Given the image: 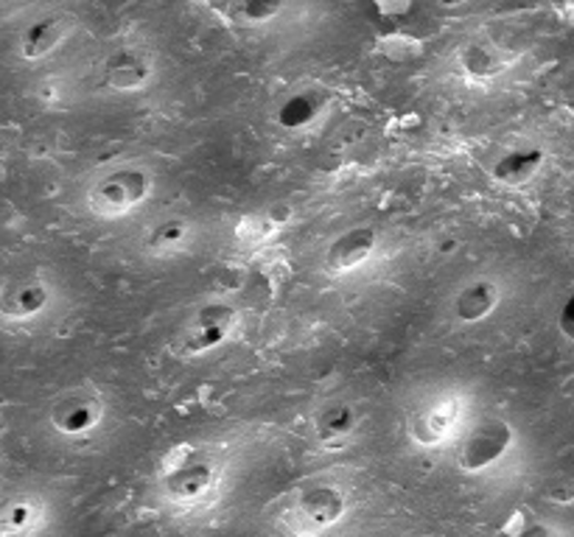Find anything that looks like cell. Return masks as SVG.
<instances>
[{"mask_svg":"<svg viewBox=\"0 0 574 537\" xmlns=\"http://www.w3.org/2000/svg\"><path fill=\"white\" fill-rule=\"evenodd\" d=\"M143 193H147V176L138 174V171H121V174H112L110 180L101 182L93 199L104 211H123V207L135 205Z\"/></svg>","mask_w":574,"mask_h":537,"instance_id":"7a4b0ae2","label":"cell"},{"mask_svg":"<svg viewBox=\"0 0 574 537\" xmlns=\"http://www.w3.org/2000/svg\"><path fill=\"white\" fill-rule=\"evenodd\" d=\"M499 294H496V286L493 283H474L471 288H465L463 294H460L457 300V314L463 316V320H482V316H487L493 311V305H496Z\"/></svg>","mask_w":574,"mask_h":537,"instance_id":"ba28073f","label":"cell"},{"mask_svg":"<svg viewBox=\"0 0 574 537\" xmlns=\"http://www.w3.org/2000/svg\"><path fill=\"white\" fill-rule=\"evenodd\" d=\"M149 79V64L138 53L123 51L107 64V82L118 90H135Z\"/></svg>","mask_w":574,"mask_h":537,"instance_id":"8992f818","label":"cell"},{"mask_svg":"<svg viewBox=\"0 0 574 537\" xmlns=\"http://www.w3.org/2000/svg\"><path fill=\"white\" fill-rule=\"evenodd\" d=\"M452 417L454 412L449 409V406H434L426 415H421V421H417L415 426V437L421 439V443H437V439L449 432V426H452Z\"/></svg>","mask_w":574,"mask_h":537,"instance_id":"7c38bea8","label":"cell"},{"mask_svg":"<svg viewBox=\"0 0 574 537\" xmlns=\"http://www.w3.org/2000/svg\"><path fill=\"white\" fill-rule=\"evenodd\" d=\"M59 40H62V20L59 18L42 20V23L31 26L29 34H26L23 40L26 57H42V53L51 51Z\"/></svg>","mask_w":574,"mask_h":537,"instance_id":"9c48e42d","label":"cell"},{"mask_svg":"<svg viewBox=\"0 0 574 537\" xmlns=\"http://www.w3.org/2000/svg\"><path fill=\"white\" fill-rule=\"evenodd\" d=\"M507 445L510 428L504 426V423H482V426L465 439L463 454H460V465H463L465 470H480V467L496 462Z\"/></svg>","mask_w":574,"mask_h":537,"instance_id":"6da1fadb","label":"cell"},{"mask_svg":"<svg viewBox=\"0 0 574 537\" xmlns=\"http://www.w3.org/2000/svg\"><path fill=\"white\" fill-rule=\"evenodd\" d=\"M373 244H375V239L370 230H353V233L342 235V239L336 241L329 252L331 268H336V272H345V268L359 266V263H362L364 257L373 252Z\"/></svg>","mask_w":574,"mask_h":537,"instance_id":"5b68a950","label":"cell"},{"mask_svg":"<svg viewBox=\"0 0 574 537\" xmlns=\"http://www.w3.org/2000/svg\"><path fill=\"white\" fill-rule=\"evenodd\" d=\"M541 163V154L538 152H516V154H510V158H504L502 163L496 165V171L493 174L499 176L502 182H524L533 176V171L538 169Z\"/></svg>","mask_w":574,"mask_h":537,"instance_id":"30bf717a","label":"cell"},{"mask_svg":"<svg viewBox=\"0 0 574 537\" xmlns=\"http://www.w3.org/2000/svg\"><path fill=\"white\" fill-rule=\"evenodd\" d=\"M516 537H552V535L544 529V526H527V529H524L522 535H516Z\"/></svg>","mask_w":574,"mask_h":537,"instance_id":"e0dca14e","label":"cell"},{"mask_svg":"<svg viewBox=\"0 0 574 537\" xmlns=\"http://www.w3.org/2000/svg\"><path fill=\"white\" fill-rule=\"evenodd\" d=\"M31 518H34V513H31V507H26V504H7V507L0 509V535H20V531L29 529Z\"/></svg>","mask_w":574,"mask_h":537,"instance_id":"4fadbf2b","label":"cell"},{"mask_svg":"<svg viewBox=\"0 0 574 537\" xmlns=\"http://www.w3.org/2000/svg\"><path fill=\"white\" fill-rule=\"evenodd\" d=\"M342 515V498L336 490H311L309 496L300 501L298 518H300V529L305 531H320L325 526L334 524L336 518Z\"/></svg>","mask_w":574,"mask_h":537,"instance_id":"3957f363","label":"cell"},{"mask_svg":"<svg viewBox=\"0 0 574 537\" xmlns=\"http://www.w3.org/2000/svg\"><path fill=\"white\" fill-rule=\"evenodd\" d=\"M42 305H46V288L34 286V283L14 288V292H9L7 300H3V311L12 316H31L37 314Z\"/></svg>","mask_w":574,"mask_h":537,"instance_id":"8fae6325","label":"cell"},{"mask_svg":"<svg viewBox=\"0 0 574 537\" xmlns=\"http://www.w3.org/2000/svg\"><path fill=\"white\" fill-rule=\"evenodd\" d=\"M211 485H213V467L208 465H185L169 479V487L174 490V496L180 498L200 496V493L211 490Z\"/></svg>","mask_w":574,"mask_h":537,"instance_id":"52a82bcc","label":"cell"},{"mask_svg":"<svg viewBox=\"0 0 574 537\" xmlns=\"http://www.w3.org/2000/svg\"><path fill=\"white\" fill-rule=\"evenodd\" d=\"M351 426H353L351 409H345V406H334V409L325 412L323 421H320V434H323L325 439H334L351 432Z\"/></svg>","mask_w":574,"mask_h":537,"instance_id":"5bb4252c","label":"cell"},{"mask_svg":"<svg viewBox=\"0 0 574 537\" xmlns=\"http://www.w3.org/2000/svg\"><path fill=\"white\" fill-rule=\"evenodd\" d=\"M275 12H278V7H259V3H252V7L241 9V14H244L250 23H264V20L272 18Z\"/></svg>","mask_w":574,"mask_h":537,"instance_id":"2e32d148","label":"cell"},{"mask_svg":"<svg viewBox=\"0 0 574 537\" xmlns=\"http://www.w3.org/2000/svg\"><path fill=\"white\" fill-rule=\"evenodd\" d=\"M95 421H99V401L90 395H82V392L62 397L53 406V423L62 432H84Z\"/></svg>","mask_w":574,"mask_h":537,"instance_id":"277c9868","label":"cell"},{"mask_svg":"<svg viewBox=\"0 0 574 537\" xmlns=\"http://www.w3.org/2000/svg\"><path fill=\"white\" fill-rule=\"evenodd\" d=\"M180 235H182V224L180 222H165L163 227L154 233V244L171 246V244H177V241H180Z\"/></svg>","mask_w":574,"mask_h":537,"instance_id":"9a60e30c","label":"cell"}]
</instances>
